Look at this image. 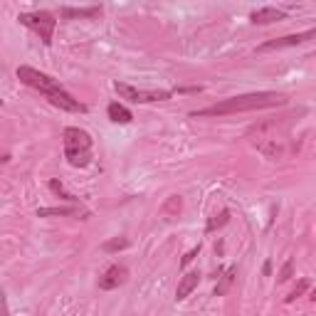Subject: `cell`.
Segmentation results:
<instances>
[{
    "instance_id": "1",
    "label": "cell",
    "mask_w": 316,
    "mask_h": 316,
    "mask_svg": "<svg viewBox=\"0 0 316 316\" xmlns=\"http://www.w3.org/2000/svg\"><path fill=\"white\" fill-rule=\"evenodd\" d=\"M304 114V109L299 112H289V114H279V116H270L262 118L257 124H252L247 128V138L272 160L284 158L292 151V138H289V131L294 126V118Z\"/></svg>"
},
{
    "instance_id": "2",
    "label": "cell",
    "mask_w": 316,
    "mask_h": 316,
    "mask_svg": "<svg viewBox=\"0 0 316 316\" xmlns=\"http://www.w3.org/2000/svg\"><path fill=\"white\" fill-rule=\"evenodd\" d=\"M284 104H286V94H282V92H254V94H240V96L215 102L205 109L190 112V116H230V114L254 112V109H272V106H284Z\"/></svg>"
},
{
    "instance_id": "3",
    "label": "cell",
    "mask_w": 316,
    "mask_h": 316,
    "mask_svg": "<svg viewBox=\"0 0 316 316\" xmlns=\"http://www.w3.org/2000/svg\"><path fill=\"white\" fill-rule=\"evenodd\" d=\"M18 79L32 89L42 92L52 106L62 109V112H72V114H84L86 112V104H82L79 99H74L70 92H64L60 86V82H54L52 77H47L44 72H40L35 67H28V64H20L18 67Z\"/></svg>"
},
{
    "instance_id": "4",
    "label": "cell",
    "mask_w": 316,
    "mask_h": 316,
    "mask_svg": "<svg viewBox=\"0 0 316 316\" xmlns=\"http://www.w3.org/2000/svg\"><path fill=\"white\" fill-rule=\"evenodd\" d=\"M62 138H64V158H67V163L72 168H86L92 163V158H94V154H92V136L84 128H79V126H67Z\"/></svg>"
},
{
    "instance_id": "5",
    "label": "cell",
    "mask_w": 316,
    "mask_h": 316,
    "mask_svg": "<svg viewBox=\"0 0 316 316\" xmlns=\"http://www.w3.org/2000/svg\"><path fill=\"white\" fill-rule=\"evenodd\" d=\"M18 20H20V25L30 28L35 35H40V40H42L47 47L52 44V38H54V28H57V20H54V15H52V12H47V10L20 12V15H18Z\"/></svg>"
},
{
    "instance_id": "6",
    "label": "cell",
    "mask_w": 316,
    "mask_h": 316,
    "mask_svg": "<svg viewBox=\"0 0 316 316\" xmlns=\"http://www.w3.org/2000/svg\"><path fill=\"white\" fill-rule=\"evenodd\" d=\"M114 89L118 92L121 99L134 102V104H151V102H166V99H170V92H166V89H136L131 84H124V82H116Z\"/></svg>"
},
{
    "instance_id": "7",
    "label": "cell",
    "mask_w": 316,
    "mask_h": 316,
    "mask_svg": "<svg viewBox=\"0 0 316 316\" xmlns=\"http://www.w3.org/2000/svg\"><path fill=\"white\" fill-rule=\"evenodd\" d=\"M309 40H316V28L306 30V32H294V35H284V38H274L264 44L257 47V52H270V50H284V47H296V44H304Z\"/></svg>"
},
{
    "instance_id": "8",
    "label": "cell",
    "mask_w": 316,
    "mask_h": 316,
    "mask_svg": "<svg viewBox=\"0 0 316 316\" xmlns=\"http://www.w3.org/2000/svg\"><path fill=\"white\" fill-rule=\"evenodd\" d=\"M126 279H128V270H126L124 264H112V267H109L104 274L99 276V289H104V292H112V289L121 286Z\"/></svg>"
},
{
    "instance_id": "9",
    "label": "cell",
    "mask_w": 316,
    "mask_h": 316,
    "mask_svg": "<svg viewBox=\"0 0 316 316\" xmlns=\"http://www.w3.org/2000/svg\"><path fill=\"white\" fill-rule=\"evenodd\" d=\"M284 18H286V12L279 10V8H260V10H254V12L250 15V20H252L254 25H270V22L284 20Z\"/></svg>"
},
{
    "instance_id": "10",
    "label": "cell",
    "mask_w": 316,
    "mask_h": 316,
    "mask_svg": "<svg viewBox=\"0 0 316 316\" xmlns=\"http://www.w3.org/2000/svg\"><path fill=\"white\" fill-rule=\"evenodd\" d=\"M60 15L64 18V20H77V18H86V20H92V18H99L102 15V5H92V8H60Z\"/></svg>"
},
{
    "instance_id": "11",
    "label": "cell",
    "mask_w": 316,
    "mask_h": 316,
    "mask_svg": "<svg viewBox=\"0 0 316 316\" xmlns=\"http://www.w3.org/2000/svg\"><path fill=\"white\" fill-rule=\"evenodd\" d=\"M198 282H200V272H188V274L183 276V279L178 282V289H176V302L188 299V296L193 294V289L198 286Z\"/></svg>"
},
{
    "instance_id": "12",
    "label": "cell",
    "mask_w": 316,
    "mask_h": 316,
    "mask_svg": "<svg viewBox=\"0 0 316 316\" xmlns=\"http://www.w3.org/2000/svg\"><path fill=\"white\" fill-rule=\"evenodd\" d=\"M64 215H86L79 205H62V208H38V218H64Z\"/></svg>"
},
{
    "instance_id": "13",
    "label": "cell",
    "mask_w": 316,
    "mask_h": 316,
    "mask_svg": "<svg viewBox=\"0 0 316 316\" xmlns=\"http://www.w3.org/2000/svg\"><path fill=\"white\" fill-rule=\"evenodd\" d=\"M180 212H183V198L180 196L166 198V202L160 205V215H163L166 220H173V218H178Z\"/></svg>"
},
{
    "instance_id": "14",
    "label": "cell",
    "mask_w": 316,
    "mask_h": 316,
    "mask_svg": "<svg viewBox=\"0 0 316 316\" xmlns=\"http://www.w3.org/2000/svg\"><path fill=\"white\" fill-rule=\"evenodd\" d=\"M106 114H109V118H112L114 124H131V121H134V114H131L124 104H118V102H112V104L106 106Z\"/></svg>"
},
{
    "instance_id": "15",
    "label": "cell",
    "mask_w": 316,
    "mask_h": 316,
    "mask_svg": "<svg viewBox=\"0 0 316 316\" xmlns=\"http://www.w3.org/2000/svg\"><path fill=\"white\" fill-rule=\"evenodd\" d=\"M235 276H237V267H230L225 274L220 276V282L215 284V296H225L230 292V286L235 284Z\"/></svg>"
},
{
    "instance_id": "16",
    "label": "cell",
    "mask_w": 316,
    "mask_h": 316,
    "mask_svg": "<svg viewBox=\"0 0 316 316\" xmlns=\"http://www.w3.org/2000/svg\"><path fill=\"white\" fill-rule=\"evenodd\" d=\"M228 222H230V210H220V215H212V218L208 220V225H205V232H215V230L225 228Z\"/></svg>"
},
{
    "instance_id": "17",
    "label": "cell",
    "mask_w": 316,
    "mask_h": 316,
    "mask_svg": "<svg viewBox=\"0 0 316 316\" xmlns=\"http://www.w3.org/2000/svg\"><path fill=\"white\" fill-rule=\"evenodd\" d=\"M309 289H312V282H309V279H299V284L284 296V304H294V302H296L299 296H304Z\"/></svg>"
},
{
    "instance_id": "18",
    "label": "cell",
    "mask_w": 316,
    "mask_h": 316,
    "mask_svg": "<svg viewBox=\"0 0 316 316\" xmlns=\"http://www.w3.org/2000/svg\"><path fill=\"white\" fill-rule=\"evenodd\" d=\"M128 244H131L128 237H114V240H106V242L102 244V250H104V252H118V250H126Z\"/></svg>"
},
{
    "instance_id": "19",
    "label": "cell",
    "mask_w": 316,
    "mask_h": 316,
    "mask_svg": "<svg viewBox=\"0 0 316 316\" xmlns=\"http://www.w3.org/2000/svg\"><path fill=\"white\" fill-rule=\"evenodd\" d=\"M47 186H50V190H52L54 196H60L62 200H67V202H74V205H77V198L70 196V193H64V188H62V183H60L57 178H52V180H50Z\"/></svg>"
},
{
    "instance_id": "20",
    "label": "cell",
    "mask_w": 316,
    "mask_h": 316,
    "mask_svg": "<svg viewBox=\"0 0 316 316\" xmlns=\"http://www.w3.org/2000/svg\"><path fill=\"white\" fill-rule=\"evenodd\" d=\"M292 276H294V260H286V262L282 264L279 274H276V282H279V284H284V282H289Z\"/></svg>"
},
{
    "instance_id": "21",
    "label": "cell",
    "mask_w": 316,
    "mask_h": 316,
    "mask_svg": "<svg viewBox=\"0 0 316 316\" xmlns=\"http://www.w3.org/2000/svg\"><path fill=\"white\" fill-rule=\"evenodd\" d=\"M198 254H200V244H198V247H193V250H190V252H186V257H183V260H180V267H188V264H190V262H193V260H196Z\"/></svg>"
},
{
    "instance_id": "22",
    "label": "cell",
    "mask_w": 316,
    "mask_h": 316,
    "mask_svg": "<svg viewBox=\"0 0 316 316\" xmlns=\"http://www.w3.org/2000/svg\"><path fill=\"white\" fill-rule=\"evenodd\" d=\"M262 274H264V276H270V274H272V262H270V260L264 262V267H262Z\"/></svg>"
},
{
    "instance_id": "23",
    "label": "cell",
    "mask_w": 316,
    "mask_h": 316,
    "mask_svg": "<svg viewBox=\"0 0 316 316\" xmlns=\"http://www.w3.org/2000/svg\"><path fill=\"white\" fill-rule=\"evenodd\" d=\"M309 299H312V302H316V289L312 292V296H309Z\"/></svg>"
}]
</instances>
